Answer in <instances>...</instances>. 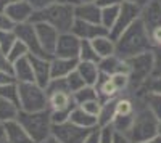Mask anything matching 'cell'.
Instances as JSON below:
<instances>
[{
  "label": "cell",
  "instance_id": "1f68e13d",
  "mask_svg": "<svg viewBox=\"0 0 161 143\" xmlns=\"http://www.w3.org/2000/svg\"><path fill=\"white\" fill-rule=\"evenodd\" d=\"M0 98L15 101L19 105V93H18V82H10L7 85H0Z\"/></svg>",
  "mask_w": 161,
  "mask_h": 143
},
{
  "label": "cell",
  "instance_id": "ee69618b",
  "mask_svg": "<svg viewBox=\"0 0 161 143\" xmlns=\"http://www.w3.org/2000/svg\"><path fill=\"white\" fill-rule=\"evenodd\" d=\"M153 56H155L153 76H161V48H153Z\"/></svg>",
  "mask_w": 161,
  "mask_h": 143
},
{
  "label": "cell",
  "instance_id": "836d02e7",
  "mask_svg": "<svg viewBox=\"0 0 161 143\" xmlns=\"http://www.w3.org/2000/svg\"><path fill=\"white\" fill-rule=\"evenodd\" d=\"M29 55V50H28V47H26L19 39L15 42V45H13L11 48H10V51H8V58H10V61L11 63H15L16 60H19V58H24V56H28Z\"/></svg>",
  "mask_w": 161,
  "mask_h": 143
},
{
  "label": "cell",
  "instance_id": "ffe728a7",
  "mask_svg": "<svg viewBox=\"0 0 161 143\" xmlns=\"http://www.w3.org/2000/svg\"><path fill=\"white\" fill-rule=\"evenodd\" d=\"M5 129H7L5 143H36L34 138L24 130V127L18 121L5 122Z\"/></svg>",
  "mask_w": 161,
  "mask_h": 143
},
{
  "label": "cell",
  "instance_id": "7a4b0ae2",
  "mask_svg": "<svg viewBox=\"0 0 161 143\" xmlns=\"http://www.w3.org/2000/svg\"><path fill=\"white\" fill-rule=\"evenodd\" d=\"M134 98V121L126 137L132 143H142L155 135H158V118L145 106V103L137 97Z\"/></svg>",
  "mask_w": 161,
  "mask_h": 143
},
{
  "label": "cell",
  "instance_id": "f5cc1de1",
  "mask_svg": "<svg viewBox=\"0 0 161 143\" xmlns=\"http://www.w3.org/2000/svg\"><path fill=\"white\" fill-rule=\"evenodd\" d=\"M142 143H161V137H159V135H155V137L145 140V141H142Z\"/></svg>",
  "mask_w": 161,
  "mask_h": 143
},
{
  "label": "cell",
  "instance_id": "7dc6e473",
  "mask_svg": "<svg viewBox=\"0 0 161 143\" xmlns=\"http://www.w3.org/2000/svg\"><path fill=\"white\" fill-rule=\"evenodd\" d=\"M113 143H132L124 134H118L114 132V137H113Z\"/></svg>",
  "mask_w": 161,
  "mask_h": 143
},
{
  "label": "cell",
  "instance_id": "11a10c76",
  "mask_svg": "<svg viewBox=\"0 0 161 143\" xmlns=\"http://www.w3.org/2000/svg\"><path fill=\"white\" fill-rule=\"evenodd\" d=\"M158 135L161 137V119L158 121Z\"/></svg>",
  "mask_w": 161,
  "mask_h": 143
},
{
  "label": "cell",
  "instance_id": "e575fe53",
  "mask_svg": "<svg viewBox=\"0 0 161 143\" xmlns=\"http://www.w3.org/2000/svg\"><path fill=\"white\" fill-rule=\"evenodd\" d=\"M66 79V84H68V88H69V92L71 93H74V92H77V90H80L84 85H86V82H84V79L80 77V74L74 69L71 74H68L64 77Z\"/></svg>",
  "mask_w": 161,
  "mask_h": 143
},
{
  "label": "cell",
  "instance_id": "3957f363",
  "mask_svg": "<svg viewBox=\"0 0 161 143\" xmlns=\"http://www.w3.org/2000/svg\"><path fill=\"white\" fill-rule=\"evenodd\" d=\"M74 21H76L74 7L58 2H53L44 10L34 11L32 15V23H47L52 28H55L60 34L71 32Z\"/></svg>",
  "mask_w": 161,
  "mask_h": 143
},
{
  "label": "cell",
  "instance_id": "8992f818",
  "mask_svg": "<svg viewBox=\"0 0 161 143\" xmlns=\"http://www.w3.org/2000/svg\"><path fill=\"white\" fill-rule=\"evenodd\" d=\"M18 93L21 111L36 113L48 109V95L45 88L36 82H18Z\"/></svg>",
  "mask_w": 161,
  "mask_h": 143
},
{
  "label": "cell",
  "instance_id": "52a82bcc",
  "mask_svg": "<svg viewBox=\"0 0 161 143\" xmlns=\"http://www.w3.org/2000/svg\"><path fill=\"white\" fill-rule=\"evenodd\" d=\"M77 105H76V101L73 98V93H69V92H53V93H48V109L52 113L53 124L68 121L71 111Z\"/></svg>",
  "mask_w": 161,
  "mask_h": 143
},
{
  "label": "cell",
  "instance_id": "ab89813d",
  "mask_svg": "<svg viewBox=\"0 0 161 143\" xmlns=\"http://www.w3.org/2000/svg\"><path fill=\"white\" fill-rule=\"evenodd\" d=\"M0 71L13 74V63L10 61L8 55H7V53H3L2 50H0Z\"/></svg>",
  "mask_w": 161,
  "mask_h": 143
},
{
  "label": "cell",
  "instance_id": "8fae6325",
  "mask_svg": "<svg viewBox=\"0 0 161 143\" xmlns=\"http://www.w3.org/2000/svg\"><path fill=\"white\" fill-rule=\"evenodd\" d=\"M80 50V39L73 32H63L58 35L55 53L53 56L58 58H77Z\"/></svg>",
  "mask_w": 161,
  "mask_h": 143
},
{
  "label": "cell",
  "instance_id": "83f0119b",
  "mask_svg": "<svg viewBox=\"0 0 161 143\" xmlns=\"http://www.w3.org/2000/svg\"><path fill=\"white\" fill-rule=\"evenodd\" d=\"M73 98H74V101H76V105H77V106L84 105V103H87V101L100 100L95 85H84L80 90H77V92L73 93Z\"/></svg>",
  "mask_w": 161,
  "mask_h": 143
},
{
  "label": "cell",
  "instance_id": "e0dca14e",
  "mask_svg": "<svg viewBox=\"0 0 161 143\" xmlns=\"http://www.w3.org/2000/svg\"><path fill=\"white\" fill-rule=\"evenodd\" d=\"M100 13L102 8L95 2H79L74 5V16L77 21L100 24Z\"/></svg>",
  "mask_w": 161,
  "mask_h": 143
},
{
  "label": "cell",
  "instance_id": "d4e9b609",
  "mask_svg": "<svg viewBox=\"0 0 161 143\" xmlns=\"http://www.w3.org/2000/svg\"><path fill=\"white\" fill-rule=\"evenodd\" d=\"M68 121H71L73 124H76V125H79V127H84V129H93V127L98 125L95 116L89 114L87 111H84L80 106H76V108L71 111Z\"/></svg>",
  "mask_w": 161,
  "mask_h": 143
},
{
  "label": "cell",
  "instance_id": "c3c4849f",
  "mask_svg": "<svg viewBox=\"0 0 161 143\" xmlns=\"http://www.w3.org/2000/svg\"><path fill=\"white\" fill-rule=\"evenodd\" d=\"M5 137H7L5 122H2V121H0V143H5Z\"/></svg>",
  "mask_w": 161,
  "mask_h": 143
},
{
  "label": "cell",
  "instance_id": "603a6c76",
  "mask_svg": "<svg viewBox=\"0 0 161 143\" xmlns=\"http://www.w3.org/2000/svg\"><path fill=\"white\" fill-rule=\"evenodd\" d=\"M76 71L80 74V77L84 79L86 85H95L98 82L100 77V69L98 63H87V61H79Z\"/></svg>",
  "mask_w": 161,
  "mask_h": 143
},
{
  "label": "cell",
  "instance_id": "f546056e",
  "mask_svg": "<svg viewBox=\"0 0 161 143\" xmlns=\"http://www.w3.org/2000/svg\"><path fill=\"white\" fill-rule=\"evenodd\" d=\"M79 61H87V63H98L100 56L97 55L90 40H80V50H79Z\"/></svg>",
  "mask_w": 161,
  "mask_h": 143
},
{
  "label": "cell",
  "instance_id": "4316f807",
  "mask_svg": "<svg viewBox=\"0 0 161 143\" xmlns=\"http://www.w3.org/2000/svg\"><path fill=\"white\" fill-rule=\"evenodd\" d=\"M19 111H21V108H19L18 103L0 98V121L2 122L16 121L18 116H19Z\"/></svg>",
  "mask_w": 161,
  "mask_h": 143
},
{
  "label": "cell",
  "instance_id": "bcb514c9",
  "mask_svg": "<svg viewBox=\"0 0 161 143\" xmlns=\"http://www.w3.org/2000/svg\"><path fill=\"white\" fill-rule=\"evenodd\" d=\"M10 82H16L15 76L10 74V72L0 71V85H7V84H10Z\"/></svg>",
  "mask_w": 161,
  "mask_h": 143
},
{
  "label": "cell",
  "instance_id": "7c38bea8",
  "mask_svg": "<svg viewBox=\"0 0 161 143\" xmlns=\"http://www.w3.org/2000/svg\"><path fill=\"white\" fill-rule=\"evenodd\" d=\"M34 26H36V32H37L39 42H40V45H42L44 51L48 56H53L60 32L47 23H34Z\"/></svg>",
  "mask_w": 161,
  "mask_h": 143
},
{
  "label": "cell",
  "instance_id": "681fc988",
  "mask_svg": "<svg viewBox=\"0 0 161 143\" xmlns=\"http://www.w3.org/2000/svg\"><path fill=\"white\" fill-rule=\"evenodd\" d=\"M15 2H19V0H0V11H3L8 5L15 3Z\"/></svg>",
  "mask_w": 161,
  "mask_h": 143
},
{
  "label": "cell",
  "instance_id": "f6af8a7d",
  "mask_svg": "<svg viewBox=\"0 0 161 143\" xmlns=\"http://www.w3.org/2000/svg\"><path fill=\"white\" fill-rule=\"evenodd\" d=\"M95 3L100 8H106V7H121L124 3V0H95Z\"/></svg>",
  "mask_w": 161,
  "mask_h": 143
},
{
  "label": "cell",
  "instance_id": "cb8c5ba5",
  "mask_svg": "<svg viewBox=\"0 0 161 143\" xmlns=\"http://www.w3.org/2000/svg\"><path fill=\"white\" fill-rule=\"evenodd\" d=\"M92 45H93V48H95L97 55L100 58H105V56H110V55L116 53V42L110 34H105V35L93 39Z\"/></svg>",
  "mask_w": 161,
  "mask_h": 143
},
{
  "label": "cell",
  "instance_id": "7402d4cb",
  "mask_svg": "<svg viewBox=\"0 0 161 143\" xmlns=\"http://www.w3.org/2000/svg\"><path fill=\"white\" fill-rule=\"evenodd\" d=\"M132 95H137L145 103V106L158 118V121L161 119V95L159 93H155V92H150V90L140 88L139 92L132 93Z\"/></svg>",
  "mask_w": 161,
  "mask_h": 143
},
{
  "label": "cell",
  "instance_id": "7bdbcfd3",
  "mask_svg": "<svg viewBox=\"0 0 161 143\" xmlns=\"http://www.w3.org/2000/svg\"><path fill=\"white\" fill-rule=\"evenodd\" d=\"M26 2L32 7L34 11H39V10H44V8H47L48 5H52L55 0H26Z\"/></svg>",
  "mask_w": 161,
  "mask_h": 143
},
{
  "label": "cell",
  "instance_id": "f1b7e54d",
  "mask_svg": "<svg viewBox=\"0 0 161 143\" xmlns=\"http://www.w3.org/2000/svg\"><path fill=\"white\" fill-rule=\"evenodd\" d=\"M118 15H119V7H106V8H102V13H100V24L103 28L108 31L113 29V26L118 19Z\"/></svg>",
  "mask_w": 161,
  "mask_h": 143
},
{
  "label": "cell",
  "instance_id": "d590c367",
  "mask_svg": "<svg viewBox=\"0 0 161 143\" xmlns=\"http://www.w3.org/2000/svg\"><path fill=\"white\" fill-rule=\"evenodd\" d=\"M142 88L150 90V92H155V93H159L161 95V76H152L150 79L145 82V85Z\"/></svg>",
  "mask_w": 161,
  "mask_h": 143
},
{
  "label": "cell",
  "instance_id": "816d5d0a",
  "mask_svg": "<svg viewBox=\"0 0 161 143\" xmlns=\"http://www.w3.org/2000/svg\"><path fill=\"white\" fill-rule=\"evenodd\" d=\"M55 2H58V3H66V5H77L80 0H55Z\"/></svg>",
  "mask_w": 161,
  "mask_h": 143
},
{
  "label": "cell",
  "instance_id": "db71d44e",
  "mask_svg": "<svg viewBox=\"0 0 161 143\" xmlns=\"http://www.w3.org/2000/svg\"><path fill=\"white\" fill-rule=\"evenodd\" d=\"M124 2H130V3H136L139 7H143L147 2H150V0H124Z\"/></svg>",
  "mask_w": 161,
  "mask_h": 143
},
{
  "label": "cell",
  "instance_id": "d6a6232c",
  "mask_svg": "<svg viewBox=\"0 0 161 143\" xmlns=\"http://www.w3.org/2000/svg\"><path fill=\"white\" fill-rule=\"evenodd\" d=\"M16 40H18V37L15 34V29H13V31H2V32H0V50L8 55L10 48L15 45Z\"/></svg>",
  "mask_w": 161,
  "mask_h": 143
},
{
  "label": "cell",
  "instance_id": "5b68a950",
  "mask_svg": "<svg viewBox=\"0 0 161 143\" xmlns=\"http://www.w3.org/2000/svg\"><path fill=\"white\" fill-rule=\"evenodd\" d=\"M24 130L28 132L36 143L45 140L47 137L52 135V127H53V119L50 109L44 111H36V113H28V111H19V116L16 119Z\"/></svg>",
  "mask_w": 161,
  "mask_h": 143
},
{
  "label": "cell",
  "instance_id": "4fadbf2b",
  "mask_svg": "<svg viewBox=\"0 0 161 143\" xmlns=\"http://www.w3.org/2000/svg\"><path fill=\"white\" fill-rule=\"evenodd\" d=\"M31 64H32V72H34V82L40 87H47L52 81V71H50V60L44 56H32L29 55Z\"/></svg>",
  "mask_w": 161,
  "mask_h": 143
},
{
  "label": "cell",
  "instance_id": "30bf717a",
  "mask_svg": "<svg viewBox=\"0 0 161 143\" xmlns=\"http://www.w3.org/2000/svg\"><path fill=\"white\" fill-rule=\"evenodd\" d=\"M89 130L90 129L79 127V125L73 124L71 121H64V122L53 124L52 135L57 137L61 143H82L86 135L89 134Z\"/></svg>",
  "mask_w": 161,
  "mask_h": 143
},
{
  "label": "cell",
  "instance_id": "8d00e7d4",
  "mask_svg": "<svg viewBox=\"0 0 161 143\" xmlns=\"http://www.w3.org/2000/svg\"><path fill=\"white\" fill-rule=\"evenodd\" d=\"M80 108H82L84 111H87L89 114H92V116H98V113H100V108H102V101L100 100H93V101H87V103H84V105H80Z\"/></svg>",
  "mask_w": 161,
  "mask_h": 143
},
{
  "label": "cell",
  "instance_id": "44dd1931",
  "mask_svg": "<svg viewBox=\"0 0 161 143\" xmlns=\"http://www.w3.org/2000/svg\"><path fill=\"white\" fill-rule=\"evenodd\" d=\"M13 76H15L16 82H34V72L29 55L13 63Z\"/></svg>",
  "mask_w": 161,
  "mask_h": 143
},
{
  "label": "cell",
  "instance_id": "484cf974",
  "mask_svg": "<svg viewBox=\"0 0 161 143\" xmlns=\"http://www.w3.org/2000/svg\"><path fill=\"white\" fill-rule=\"evenodd\" d=\"M118 98V97H116ZM116 98L113 100H108L102 103V108H100V113L97 116V122H98V127H106V125H111L113 119L116 118Z\"/></svg>",
  "mask_w": 161,
  "mask_h": 143
},
{
  "label": "cell",
  "instance_id": "d6986e66",
  "mask_svg": "<svg viewBox=\"0 0 161 143\" xmlns=\"http://www.w3.org/2000/svg\"><path fill=\"white\" fill-rule=\"evenodd\" d=\"M98 69L102 74H106V76H113L118 72H127V63H126V60H123L121 56H118L114 53L110 56L100 58Z\"/></svg>",
  "mask_w": 161,
  "mask_h": 143
},
{
  "label": "cell",
  "instance_id": "2e32d148",
  "mask_svg": "<svg viewBox=\"0 0 161 143\" xmlns=\"http://www.w3.org/2000/svg\"><path fill=\"white\" fill-rule=\"evenodd\" d=\"M140 19L143 21L147 29H153L161 26V0H150L142 7Z\"/></svg>",
  "mask_w": 161,
  "mask_h": 143
},
{
  "label": "cell",
  "instance_id": "f35d334b",
  "mask_svg": "<svg viewBox=\"0 0 161 143\" xmlns=\"http://www.w3.org/2000/svg\"><path fill=\"white\" fill-rule=\"evenodd\" d=\"M15 26L16 24L7 16L5 11H0V32H2V31H13V29H15Z\"/></svg>",
  "mask_w": 161,
  "mask_h": 143
},
{
  "label": "cell",
  "instance_id": "6da1fadb",
  "mask_svg": "<svg viewBox=\"0 0 161 143\" xmlns=\"http://www.w3.org/2000/svg\"><path fill=\"white\" fill-rule=\"evenodd\" d=\"M114 42H116V55L123 60L153 50L150 32L145 28L142 19H137L132 26H129L119 37L114 39Z\"/></svg>",
  "mask_w": 161,
  "mask_h": 143
},
{
  "label": "cell",
  "instance_id": "277c9868",
  "mask_svg": "<svg viewBox=\"0 0 161 143\" xmlns=\"http://www.w3.org/2000/svg\"><path fill=\"white\" fill-rule=\"evenodd\" d=\"M126 63H127V74H129V81H130L127 95H132V93L139 92V90L145 85V82L153 76V71H155L153 50L136 55L132 58H127Z\"/></svg>",
  "mask_w": 161,
  "mask_h": 143
},
{
  "label": "cell",
  "instance_id": "9f6ffc18",
  "mask_svg": "<svg viewBox=\"0 0 161 143\" xmlns=\"http://www.w3.org/2000/svg\"><path fill=\"white\" fill-rule=\"evenodd\" d=\"M80 2H95V0H80Z\"/></svg>",
  "mask_w": 161,
  "mask_h": 143
},
{
  "label": "cell",
  "instance_id": "60d3db41",
  "mask_svg": "<svg viewBox=\"0 0 161 143\" xmlns=\"http://www.w3.org/2000/svg\"><path fill=\"white\" fill-rule=\"evenodd\" d=\"M113 137H114V129L111 125L102 127V137H100V143H113Z\"/></svg>",
  "mask_w": 161,
  "mask_h": 143
},
{
  "label": "cell",
  "instance_id": "ac0fdd59",
  "mask_svg": "<svg viewBox=\"0 0 161 143\" xmlns=\"http://www.w3.org/2000/svg\"><path fill=\"white\" fill-rule=\"evenodd\" d=\"M77 58H58L52 56L50 60V71H52V79H61L71 74L77 68Z\"/></svg>",
  "mask_w": 161,
  "mask_h": 143
},
{
  "label": "cell",
  "instance_id": "f907efd6",
  "mask_svg": "<svg viewBox=\"0 0 161 143\" xmlns=\"http://www.w3.org/2000/svg\"><path fill=\"white\" fill-rule=\"evenodd\" d=\"M39 143H61L57 137H53V135H50V137H47L45 140H42V141H39Z\"/></svg>",
  "mask_w": 161,
  "mask_h": 143
},
{
  "label": "cell",
  "instance_id": "74e56055",
  "mask_svg": "<svg viewBox=\"0 0 161 143\" xmlns=\"http://www.w3.org/2000/svg\"><path fill=\"white\" fill-rule=\"evenodd\" d=\"M100 137H102V127H93L89 130V134L86 135L82 143H100Z\"/></svg>",
  "mask_w": 161,
  "mask_h": 143
},
{
  "label": "cell",
  "instance_id": "5bb4252c",
  "mask_svg": "<svg viewBox=\"0 0 161 143\" xmlns=\"http://www.w3.org/2000/svg\"><path fill=\"white\" fill-rule=\"evenodd\" d=\"M71 32L74 35H77L80 40H93V39H97L100 35H105L108 34V31H106L102 24H95V23H86V21H74V26Z\"/></svg>",
  "mask_w": 161,
  "mask_h": 143
},
{
  "label": "cell",
  "instance_id": "b9f144b4",
  "mask_svg": "<svg viewBox=\"0 0 161 143\" xmlns=\"http://www.w3.org/2000/svg\"><path fill=\"white\" fill-rule=\"evenodd\" d=\"M148 32H150L153 48H161V26H156V28L150 29Z\"/></svg>",
  "mask_w": 161,
  "mask_h": 143
},
{
  "label": "cell",
  "instance_id": "4dcf8cb0",
  "mask_svg": "<svg viewBox=\"0 0 161 143\" xmlns=\"http://www.w3.org/2000/svg\"><path fill=\"white\" fill-rule=\"evenodd\" d=\"M132 121H134V113L132 114H127V116H116L111 122V127L114 129V132L118 134H127L129 129L132 125Z\"/></svg>",
  "mask_w": 161,
  "mask_h": 143
},
{
  "label": "cell",
  "instance_id": "ba28073f",
  "mask_svg": "<svg viewBox=\"0 0 161 143\" xmlns=\"http://www.w3.org/2000/svg\"><path fill=\"white\" fill-rule=\"evenodd\" d=\"M15 34H16V37L19 39V40H21L26 47H28L29 55H32V56L52 58V56H48V55L45 53L44 48H42V45H40L39 37H37V32H36V26H34L32 21L23 23V24H16V26H15Z\"/></svg>",
  "mask_w": 161,
  "mask_h": 143
},
{
  "label": "cell",
  "instance_id": "9c48e42d",
  "mask_svg": "<svg viewBox=\"0 0 161 143\" xmlns=\"http://www.w3.org/2000/svg\"><path fill=\"white\" fill-rule=\"evenodd\" d=\"M140 13H142V7L130 3V2H124L119 7V15H118V19L113 26V29L110 31V35L113 39L119 37L129 26H132L137 19H140Z\"/></svg>",
  "mask_w": 161,
  "mask_h": 143
},
{
  "label": "cell",
  "instance_id": "9a60e30c",
  "mask_svg": "<svg viewBox=\"0 0 161 143\" xmlns=\"http://www.w3.org/2000/svg\"><path fill=\"white\" fill-rule=\"evenodd\" d=\"M3 11L7 13V16L15 24L29 23V21H32V15H34L32 7L26 2V0H19V2H15V3L8 5Z\"/></svg>",
  "mask_w": 161,
  "mask_h": 143
}]
</instances>
